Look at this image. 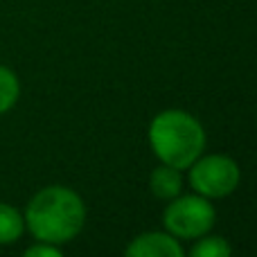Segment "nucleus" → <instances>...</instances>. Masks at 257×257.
Here are the masks:
<instances>
[{
  "label": "nucleus",
  "mask_w": 257,
  "mask_h": 257,
  "mask_svg": "<svg viewBox=\"0 0 257 257\" xmlns=\"http://www.w3.org/2000/svg\"><path fill=\"white\" fill-rule=\"evenodd\" d=\"M25 230V219L14 205L0 203V246H9L21 239Z\"/></svg>",
  "instance_id": "nucleus-7"
},
{
  "label": "nucleus",
  "mask_w": 257,
  "mask_h": 257,
  "mask_svg": "<svg viewBox=\"0 0 257 257\" xmlns=\"http://www.w3.org/2000/svg\"><path fill=\"white\" fill-rule=\"evenodd\" d=\"M25 255H27V257H59V255H61V250H59L54 244H45V241H39L36 246L27 248Z\"/></svg>",
  "instance_id": "nucleus-10"
},
{
  "label": "nucleus",
  "mask_w": 257,
  "mask_h": 257,
  "mask_svg": "<svg viewBox=\"0 0 257 257\" xmlns=\"http://www.w3.org/2000/svg\"><path fill=\"white\" fill-rule=\"evenodd\" d=\"M23 219L34 239L59 246L81 232L86 205L77 192L61 185H50L32 196Z\"/></svg>",
  "instance_id": "nucleus-1"
},
{
  "label": "nucleus",
  "mask_w": 257,
  "mask_h": 257,
  "mask_svg": "<svg viewBox=\"0 0 257 257\" xmlns=\"http://www.w3.org/2000/svg\"><path fill=\"white\" fill-rule=\"evenodd\" d=\"M18 95H21L18 77L7 66H0V115L12 111L14 104L18 102Z\"/></svg>",
  "instance_id": "nucleus-8"
},
{
  "label": "nucleus",
  "mask_w": 257,
  "mask_h": 257,
  "mask_svg": "<svg viewBox=\"0 0 257 257\" xmlns=\"http://www.w3.org/2000/svg\"><path fill=\"white\" fill-rule=\"evenodd\" d=\"M149 145L160 163L185 169L203 154L205 131L185 111H163L149 126Z\"/></svg>",
  "instance_id": "nucleus-2"
},
{
  "label": "nucleus",
  "mask_w": 257,
  "mask_h": 257,
  "mask_svg": "<svg viewBox=\"0 0 257 257\" xmlns=\"http://www.w3.org/2000/svg\"><path fill=\"white\" fill-rule=\"evenodd\" d=\"M232 253L230 244L221 237H199V244L192 248L194 257H228Z\"/></svg>",
  "instance_id": "nucleus-9"
},
{
  "label": "nucleus",
  "mask_w": 257,
  "mask_h": 257,
  "mask_svg": "<svg viewBox=\"0 0 257 257\" xmlns=\"http://www.w3.org/2000/svg\"><path fill=\"white\" fill-rule=\"evenodd\" d=\"M239 167L232 158L221 154L203 156L190 165V185L205 199H221L237 190L239 185Z\"/></svg>",
  "instance_id": "nucleus-3"
},
{
  "label": "nucleus",
  "mask_w": 257,
  "mask_h": 257,
  "mask_svg": "<svg viewBox=\"0 0 257 257\" xmlns=\"http://www.w3.org/2000/svg\"><path fill=\"white\" fill-rule=\"evenodd\" d=\"M149 187L158 199L172 201L174 196H178V192H181V174H178L176 167L163 163L160 167H156L154 172H151Z\"/></svg>",
  "instance_id": "nucleus-6"
},
{
  "label": "nucleus",
  "mask_w": 257,
  "mask_h": 257,
  "mask_svg": "<svg viewBox=\"0 0 257 257\" xmlns=\"http://www.w3.org/2000/svg\"><path fill=\"white\" fill-rule=\"evenodd\" d=\"M128 257H183V248L174 235L145 232L126 246Z\"/></svg>",
  "instance_id": "nucleus-5"
},
{
  "label": "nucleus",
  "mask_w": 257,
  "mask_h": 257,
  "mask_svg": "<svg viewBox=\"0 0 257 257\" xmlns=\"http://www.w3.org/2000/svg\"><path fill=\"white\" fill-rule=\"evenodd\" d=\"M163 223L178 239H199L214 226V208L205 196H174L163 214Z\"/></svg>",
  "instance_id": "nucleus-4"
}]
</instances>
